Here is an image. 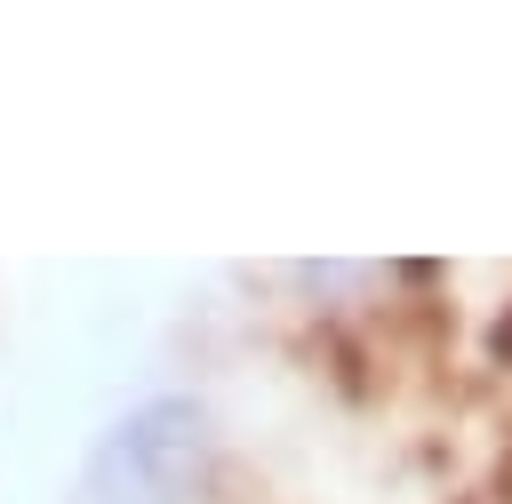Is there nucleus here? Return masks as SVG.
<instances>
[{"instance_id":"obj_1","label":"nucleus","mask_w":512,"mask_h":504,"mask_svg":"<svg viewBox=\"0 0 512 504\" xmlns=\"http://www.w3.org/2000/svg\"><path fill=\"white\" fill-rule=\"evenodd\" d=\"M224 432L200 392H152L120 408L80 456V504H208Z\"/></svg>"}]
</instances>
